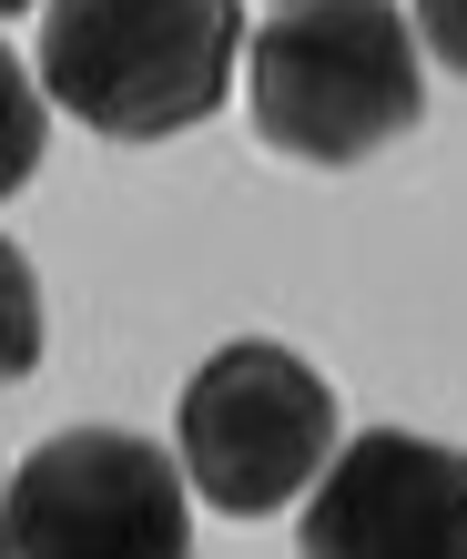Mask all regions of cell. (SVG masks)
<instances>
[{
    "instance_id": "obj_3",
    "label": "cell",
    "mask_w": 467,
    "mask_h": 559,
    "mask_svg": "<svg viewBox=\"0 0 467 559\" xmlns=\"http://www.w3.org/2000/svg\"><path fill=\"white\" fill-rule=\"evenodd\" d=\"M173 438H183V468H193L204 509L264 519V509L306 499L315 468L336 457V386L275 336H234L193 367Z\"/></svg>"
},
{
    "instance_id": "obj_5",
    "label": "cell",
    "mask_w": 467,
    "mask_h": 559,
    "mask_svg": "<svg viewBox=\"0 0 467 559\" xmlns=\"http://www.w3.org/2000/svg\"><path fill=\"white\" fill-rule=\"evenodd\" d=\"M295 549L315 559H467V448L366 427L325 457Z\"/></svg>"
},
{
    "instance_id": "obj_7",
    "label": "cell",
    "mask_w": 467,
    "mask_h": 559,
    "mask_svg": "<svg viewBox=\"0 0 467 559\" xmlns=\"http://www.w3.org/2000/svg\"><path fill=\"white\" fill-rule=\"evenodd\" d=\"M11 11H31V0H11Z\"/></svg>"
},
{
    "instance_id": "obj_2",
    "label": "cell",
    "mask_w": 467,
    "mask_h": 559,
    "mask_svg": "<svg viewBox=\"0 0 467 559\" xmlns=\"http://www.w3.org/2000/svg\"><path fill=\"white\" fill-rule=\"evenodd\" d=\"M427 72L396 0H285L254 31V122L295 163H366L417 133Z\"/></svg>"
},
{
    "instance_id": "obj_6",
    "label": "cell",
    "mask_w": 467,
    "mask_h": 559,
    "mask_svg": "<svg viewBox=\"0 0 467 559\" xmlns=\"http://www.w3.org/2000/svg\"><path fill=\"white\" fill-rule=\"evenodd\" d=\"M417 31H427V51L467 82V0H417Z\"/></svg>"
},
{
    "instance_id": "obj_1",
    "label": "cell",
    "mask_w": 467,
    "mask_h": 559,
    "mask_svg": "<svg viewBox=\"0 0 467 559\" xmlns=\"http://www.w3.org/2000/svg\"><path fill=\"white\" fill-rule=\"evenodd\" d=\"M31 51L61 112H82L112 143H163L224 103L244 11L234 0H51Z\"/></svg>"
},
{
    "instance_id": "obj_4",
    "label": "cell",
    "mask_w": 467,
    "mask_h": 559,
    "mask_svg": "<svg viewBox=\"0 0 467 559\" xmlns=\"http://www.w3.org/2000/svg\"><path fill=\"white\" fill-rule=\"evenodd\" d=\"M193 468L122 427L41 438L11 478V549L21 559H173L193 549Z\"/></svg>"
}]
</instances>
